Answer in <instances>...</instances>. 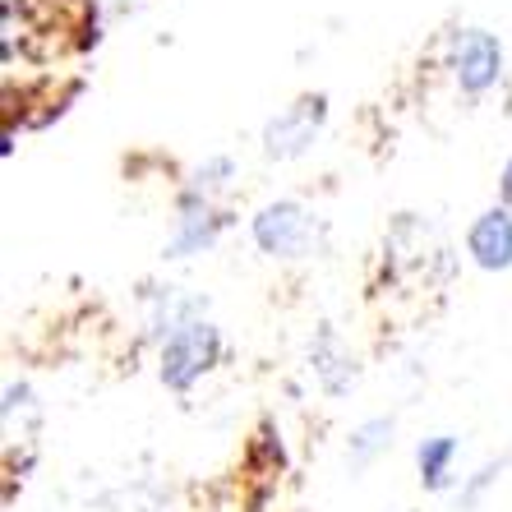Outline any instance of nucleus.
Returning <instances> with one entry per match:
<instances>
[{
  "mask_svg": "<svg viewBox=\"0 0 512 512\" xmlns=\"http://www.w3.org/2000/svg\"><path fill=\"white\" fill-rule=\"evenodd\" d=\"M314 374H319L323 388L333 397H342L346 388L356 383V360H351V351H346L333 333H323L319 342H314Z\"/></svg>",
  "mask_w": 512,
  "mask_h": 512,
  "instance_id": "obj_7",
  "label": "nucleus"
},
{
  "mask_svg": "<svg viewBox=\"0 0 512 512\" xmlns=\"http://www.w3.org/2000/svg\"><path fill=\"white\" fill-rule=\"evenodd\" d=\"M466 254L485 273H508L512 268V213L508 208H485L466 227Z\"/></svg>",
  "mask_w": 512,
  "mask_h": 512,
  "instance_id": "obj_6",
  "label": "nucleus"
},
{
  "mask_svg": "<svg viewBox=\"0 0 512 512\" xmlns=\"http://www.w3.org/2000/svg\"><path fill=\"white\" fill-rule=\"evenodd\" d=\"M217 360H222V333H217V323L190 319L185 328H176V333L162 342L157 374H162V383H167L171 393H190Z\"/></svg>",
  "mask_w": 512,
  "mask_h": 512,
  "instance_id": "obj_1",
  "label": "nucleus"
},
{
  "mask_svg": "<svg viewBox=\"0 0 512 512\" xmlns=\"http://www.w3.org/2000/svg\"><path fill=\"white\" fill-rule=\"evenodd\" d=\"M499 208H508L512 213V157L503 162V171H499Z\"/></svg>",
  "mask_w": 512,
  "mask_h": 512,
  "instance_id": "obj_11",
  "label": "nucleus"
},
{
  "mask_svg": "<svg viewBox=\"0 0 512 512\" xmlns=\"http://www.w3.org/2000/svg\"><path fill=\"white\" fill-rule=\"evenodd\" d=\"M323 125H328V97L323 93L296 97L291 107H282L268 125H263V153L277 157V162L305 157L314 143H319Z\"/></svg>",
  "mask_w": 512,
  "mask_h": 512,
  "instance_id": "obj_3",
  "label": "nucleus"
},
{
  "mask_svg": "<svg viewBox=\"0 0 512 512\" xmlns=\"http://www.w3.org/2000/svg\"><path fill=\"white\" fill-rule=\"evenodd\" d=\"M448 70L462 93L485 97L503 79V42L489 28H462L448 47Z\"/></svg>",
  "mask_w": 512,
  "mask_h": 512,
  "instance_id": "obj_4",
  "label": "nucleus"
},
{
  "mask_svg": "<svg viewBox=\"0 0 512 512\" xmlns=\"http://www.w3.org/2000/svg\"><path fill=\"white\" fill-rule=\"evenodd\" d=\"M222 222L227 217L213 208L208 194H194L185 190L176 203V227H171V240H167V259H190V254H203L222 236Z\"/></svg>",
  "mask_w": 512,
  "mask_h": 512,
  "instance_id": "obj_5",
  "label": "nucleus"
},
{
  "mask_svg": "<svg viewBox=\"0 0 512 512\" xmlns=\"http://www.w3.org/2000/svg\"><path fill=\"white\" fill-rule=\"evenodd\" d=\"M231 176H236V162H231V157H208V162H199V167L190 171V185H185V190L213 199L217 190H227L231 185Z\"/></svg>",
  "mask_w": 512,
  "mask_h": 512,
  "instance_id": "obj_10",
  "label": "nucleus"
},
{
  "mask_svg": "<svg viewBox=\"0 0 512 512\" xmlns=\"http://www.w3.org/2000/svg\"><path fill=\"white\" fill-rule=\"evenodd\" d=\"M453 462H457V439L453 434H434L416 448V466H420V485L425 489H448L453 480Z\"/></svg>",
  "mask_w": 512,
  "mask_h": 512,
  "instance_id": "obj_8",
  "label": "nucleus"
},
{
  "mask_svg": "<svg viewBox=\"0 0 512 512\" xmlns=\"http://www.w3.org/2000/svg\"><path fill=\"white\" fill-rule=\"evenodd\" d=\"M250 236L268 259H305V254H314V236H319V227H314V213L305 208V203L273 199L254 213Z\"/></svg>",
  "mask_w": 512,
  "mask_h": 512,
  "instance_id": "obj_2",
  "label": "nucleus"
},
{
  "mask_svg": "<svg viewBox=\"0 0 512 512\" xmlns=\"http://www.w3.org/2000/svg\"><path fill=\"white\" fill-rule=\"evenodd\" d=\"M388 443H393V420H388V416H374V420H365V425H356V429H351V448H346L351 471L370 466L374 457L388 448Z\"/></svg>",
  "mask_w": 512,
  "mask_h": 512,
  "instance_id": "obj_9",
  "label": "nucleus"
}]
</instances>
